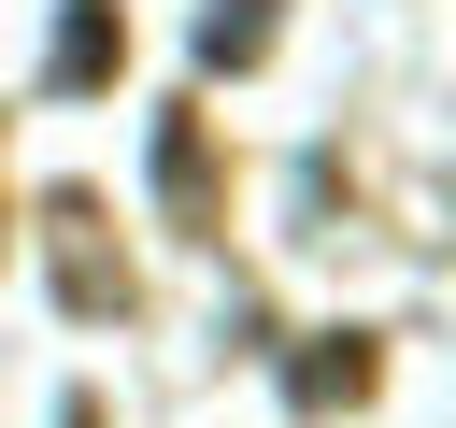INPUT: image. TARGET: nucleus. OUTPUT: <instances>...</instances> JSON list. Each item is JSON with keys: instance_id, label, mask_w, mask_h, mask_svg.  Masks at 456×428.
<instances>
[{"instance_id": "f257e3e1", "label": "nucleus", "mask_w": 456, "mask_h": 428, "mask_svg": "<svg viewBox=\"0 0 456 428\" xmlns=\"http://www.w3.org/2000/svg\"><path fill=\"white\" fill-rule=\"evenodd\" d=\"M370 371H385V357H370V328H328V342L285 371V399H299V414H342V399H370Z\"/></svg>"}, {"instance_id": "f03ea898", "label": "nucleus", "mask_w": 456, "mask_h": 428, "mask_svg": "<svg viewBox=\"0 0 456 428\" xmlns=\"http://www.w3.org/2000/svg\"><path fill=\"white\" fill-rule=\"evenodd\" d=\"M114 57H128V14H114V0H71V14H57V57H43V71H57V86H100Z\"/></svg>"}, {"instance_id": "7ed1b4c3", "label": "nucleus", "mask_w": 456, "mask_h": 428, "mask_svg": "<svg viewBox=\"0 0 456 428\" xmlns=\"http://www.w3.org/2000/svg\"><path fill=\"white\" fill-rule=\"evenodd\" d=\"M157 185H171V214H185V228H214V157H200V114H171V128H157Z\"/></svg>"}, {"instance_id": "20e7f679", "label": "nucleus", "mask_w": 456, "mask_h": 428, "mask_svg": "<svg viewBox=\"0 0 456 428\" xmlns=\"http://www.w3.org/2000/svg\"><path fill=\"white\" fill-rule=\"evenodd\" d=\"M271 57V0H214L200 14V71H256Z\"/></svg>"}]
</instances>
